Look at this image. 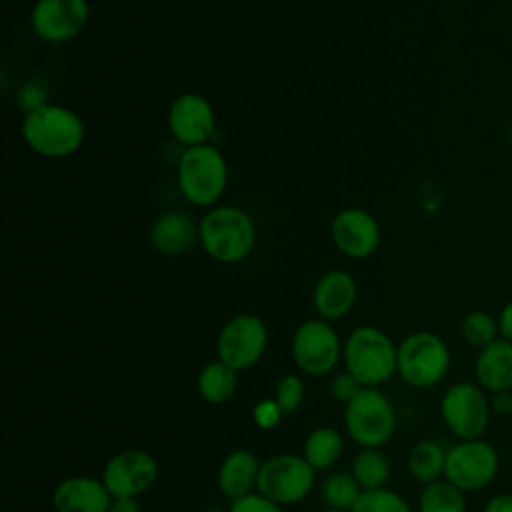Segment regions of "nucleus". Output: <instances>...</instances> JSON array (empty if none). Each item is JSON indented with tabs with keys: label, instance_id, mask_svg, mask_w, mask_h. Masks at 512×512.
Segmentation results:
<instances>
[{
	"label": "nucleus",
	"instance_id": "obj_39",
	"mask_svg": "<svg viewBox=\"0 0 512 512\" xmlns=\"http://www.w3.org/2000/svg\"><path fill=\"white\" fill-rule=\"evenodd\" d=\"M326 512H348V510H334V508H328Z\"/></svg>",
	"mask_w": 512,
	"mask_h": 512
},
{
	"label": "nucleus",
	"instance_id": "obj_37",
	"mask_svg": "<svg viewBox=\"0 0 512 512\" xmlns=\"http://www.w3.org/2000/svg\"><path fill=\"white\" fill-rule=\"evenodd\" d=\"M108 512H142L136 498H112Z\"/></svg>",
	"mask_w": 512,
	"mask_h": 512
},
{
	"label": "nucleus",
	"instance_id": "obj_2",
	"mask_svg": "<svg viewBox=\"0 0 512 512\" xmlns=\"http://www.w3.org/2000/svg\"><path fill=\"white\" fill-rule=\"evenodd\" d=\"M198 232L202 250L222 264L242 262L256 248V224L238 206L218 204L210 208L200 218Z\"/></svg>",
	"mask_w": 512,
	"mask_h": 512
},
{
	"label": "nucleus",
	"instance_id": "obj_24",
	"mask_svg": "<svg viewBox=\"0 0 512 512\" xmlns=\"http://www.w3.org/2000/svg\"><path fill=\"white\" fill-rule=\"evenodd\" d=\"M352 476L362 490L386 488L390 478V460L378 448H362L352 462Z\"/></svg>",
	"mask_w": 512,
	"mask_h": 512
},
{
	"label": "nucleus",
	"instance_id": "obj_13",
	"mask_svg": "<svg viewBox=\"0 0 512 512\" xmlns=\"http://www.w3.org/2000/svg\"><path fill=\"white\" fill-rule=\"evenodd\" d=\"M168 130L186 148L210 144L216 132V112L210 100L198 92L178 94L168 108Z\"/></svg>",
	"mask_w": 512,
	"mask_h": 512
},
{
	"label": "nucleus",
	"instance_id": "obj_27",
	"mask_svg": "<svg viewBox=\"0 0 512 512\" xmlns=\"http://www.w3.org/2000/svg\"><path fill=\"white\" fill-rule=\"evenodd\" d=\"M462 338L478 350L500 338L498 318L486 310H470L460 322Z\"/></svg>",
	"mask_w": 512,
	"mask_h": 512
},
{
	"label": "nucleus",
	"instance_id": "obj_5",
	"mask_svg": "<svg viewBox=\"0 0 512 512\" xmlns=\"http://www.w3.org/2000/svg\"><path fill=\"white\" fill-rule=\"evenodd\" d=\"M450 348L434 332L416 330L398 344V374L412 388H432L450 370Z\"/></svg>",
	"mask_w": 512,
	"mask_h": 512
},
{
	"label": "nucleus",
	"instance_id": "obj_10",
	"mask_svg": "<svg viewBox=\"0 0 512 512\" xmlns=\"http://www.w3.org/2000/svg\"><path fill=\"white\" fill-rule=\"evenodd\" d=\"M268 348V328L256 314H236L220 330L216 340L218 360L236 372L254 366Z\"/></svg>",
	"mask_w": 512,
	"mask_h": 512
},
{
	"label": "nucleus",
	"instance_id": "obj_6",
	"mask_svg": "<svg viewBox=\"0 0 512 512\" xmlns=\"http://www.w3.org/2000/svg\"><path fill=\"white\" fill-rule=\"evenodd\" d=\"M440 414L458 440L484 438L492 420L490 394L476 382H456L444 390Z\"/></svg>",
	"mask_w": 512,
	"mask_h": 512
},
{
	"label": "nucleus",
	"instance_id": "obj_7",
	"mask_svg": "<svg viewBox=\"0 0 512 512\" xmlns=\"http://www.w3.org/2000/svg\"><path fill=\"white\" fill-rule=\"evenodd\" d=\"M344 426L362 448L384 446L396 430V410L378 388H364L344 408Z\"/></svg>",
	"mask_w": 512,
	"mask_h": 512
},
{
	"label": "nucleus",
	"instance_id": "obj_31",
	"mask_svg": "<svg viewBox=\"0 0 512 512\" xmlns=\"http://www.w3.org/2000/svg\"><path fill=\"white\" fill-rule=\"evenodd\" d=\"M18 104L24 114L48 104V90L40 80H28L18 92Z\"/></svg>",
	"mask_w": 512,
	"mask_h": 512
},
{
	"label": "nucleus",
	"instance_id": "obj_9",
	"mask_svg": "<svg viewBox=\"0 0 512 512\" xmlns=\"http://www.w3.org/2000/svg\"><path fill=\"white\" fill-rule=\"evenodd\" d=\"M314 472L304 456L276 454L260 464L256 492L280 506L298 504L310 494Z\"/></svg>",
	"mask_w": 512,
	"mask_h": 512
},
{
	"label": "nucleus",
	"instance_id": "obj_33",
	"mask_svg": "<svg viewBox=\"0 0 512 512\" xmlns=\"http://www.w3.org/2000/svg\"><path fill=\"white\" fill-rule=\"evenodd\" d=\"M282 416H284V412L280 410V406L274 398H262L252 410V418H254L256 426L264 428V430L276 428L280 424Z\"/></svg>",
	"mask_w": 512,
	"mask_h": 512
},
{
	"label": "nucleus",
	"instance_id": "obj_20",
	"mask_svg": "<svg viewBox=\"0 0 512 512\" xmlns=\"http://www.w3.org/2000/svg\"><path fill=\"white\" fill-rule=\"evenodd\" d=\"M260 460L250 450L230 452L218 468V488L230 500L252 494L258 482Z\"/></svg>",
	"mask_w": 512,
	"mask_h": 512
},
{
	"label": "nucleus",
	"instance_id": "obj_23",
	"mask_svg": "<svg viewBox=\"0 0 512 512\" xmlns=\"http://www.w3.org/2000/svg\"><path fill=\"white\" fill-rule=\"evenodd\" d=\"M344 448L342 436L330 426L314 428L304 440V458L314 470H324L336 464Z\"/></svg>",
	"mask_w": 512,
	"mask_h": 512
},
{
	"label": "nucleus",
	"instance_id": "obj_19",
	"mask_svg": "<svg viewBox=\"0 0 512 512\" xmlns=\"http://www.w3.org/2000/svg\"><path fill=\"white\" fill-rule=\"evenodd\" d=\"M474 378L488 394L512 390V342L498 338L480 348L474 360Z\"/></svg>",
	"mask_w": 512,
	"mask_h": 512
},
{
	"label": "nucleus",
	"instance_id": "obj_14",
	"mask_svg": "<svg viewBox=\"0 0 512 512\" xmlns=\"http://www.w3.org/2000/svg\"><path fill=\"white\" fill-rule=\"evenodd\" d=\"M158 478V462L144 450H122L102 470V482L114 498H136Z\"/></svg>",
	"mask_w": 512,
	"mask_h": 512
},
{
	"label": "nucleus",
	"instance_id": "obj_26",
	"mask_svg": "<svg viewBox=\"0 0 512 512\" xmlns=\"http://www.w3.org/2000/svg\"><path fill=\"white\" fill-rule=\"evenodd\" d=\"M362 492V486L348 472H334L322 482V498L334 510L350 512Z\"/></svg>",
	"mask_w": 512,
	"mask_h": 512
},
{
	"label": "nucleus",
	"instance_id": "obj_16",
	"mask_svg": "<svg viewBox=\"0 0 512 512\" xmlns=\"http://www.w3.org/2000/svg\"><path fill=\"white\" fill-rule=\"evenodd\" d=\"M358 284L356 278L348 270H328L324 272L312 290V304L320 318L324 320H340L344 318L356 304Z\"/></svg>",
	"mask_w": 512,
	"mask_h": 512
},
{
	"label": "nucleus",
	"instance_id": "obj_8",
	"mask_svg": "<svg viewBox=\"0 0 512 512\" xmlns=\"http://www.w3.org/2000/svg\"><path fill=\"white\" fill-rule=\"evenodd\" d=\"M500 470V454L484 438L458 440L446 452L444 478L466 492L484 490L494 482Z\"/></svg>",
	"mask_w": 512,
	"mask_h": 512
},
{
	"label": "nucleus",
	"instance_id": "obj_15",
	"mask_svg": "<svg viewBox=\"0 0 512 512\" xmlns=\"http://www.w3.org/2000/svg\"><path fill=\"white\" fill-rule=\"evenodd\" d=\"M330 236L338 252L354 260L372 256L382 240L378 220L368 210L358 206L336 212L330 222Z\"/></svg>",
	"mask_w": 512,
	"mask_h": 512
},
{
	"label": "nucleus",
	"instance_id": "obj_1",
	"mask_svg": "<svg viewBox=\"0 0 512 512\" xmlns=\"http://www.w3.org/2000/svg\"><path fill=\"white\" fill-rule=\"evenodd\" d=\"M22 138L38 156L60 160L76 154L84 142L86 128L80 114L62 104H44L22 120Z\"/></svg>",
	"mask_w": 512,
	"mask_h": 512
},
{
	"label": "nucleus",
	"instance_id": "obj_25",
	"mask_svg": "<svg viewBox=\"0 0 512 512\" xmlns=\"http://www.w3.org/2000/svg\"><path fill=\"white\" fill-rule=\"evenodd\" d=\"M466 496L446 478L426 484L418 496V512H466Z\"/></svg>",
	"mask_w": 512,
	"mask_h": 512
},
{
	"label": "nucleus",
	"instance_id": "obj_3",
	"mask_svg": "<svg viewBox=\"0 0 512 512\" xmlns=\"http://www.w3.org/2000/svg\"><path fill=\"white\" fill-rule=\"evenodd\" d=\"M176 182L192 206L214 208L228 186V162L214 144L190 146L180 154Z\"/></svg>",
	"mask_w": 512,
	"mask_h": 512
},
{
	"label": "nucleus",
	"instance_id": "obj_22",
	"mask_svg": "<svg viewBox=\"0 0 512 512\" xmlns=\"http://www.w3.org/2000/svg\"><path fill=\"white\" fill-rule=\"evenodd\" d=\"M446 452L448 448L436 440L416 442L408 452V470L412 478L424 486L442 480L446 468Z\"/></svg>",
	"mask_w": 512,
	"mask_h": 512
},
{
	"label": "nucleus",
	"instance_id": "obj_40",
	"mask_svg": "<svg viewBox=\"0 0 512 512\" xmlns=\"http://www.w3.org/2000/svg\"><path fill=\"white\" fill-rule=\"evenodd\" d=\"M510 140H512V126H510Z\"/></svg>",
	"mask_w": 512,
	"mask_h": 512
},
{
	"label": "nucleus",
	"instance_id": "obj_21",
	"mask_svg": "<svg viewBox=\"0 0 512 512\" xmlns=\"http://www.w3.org/2000/svg\"><path fill=\"white\" fill-rule=\"evenodd\" d=\"M196 386L208 404H226L236 394L238 372L222 360H214L200 370Z\"/></svg>",
	"mask_w": 512,
	"mask_h": 512
},
{
	"label": "nucleus",
	"instance_id": "obj_32",
	"mask_svg": "<svg viewBox=\"0 0 512 512\" xmlns=\"http://www.w3.org/2000/svg\"><path fill=\"white\" fill-rule=\"evenodd\" d=\"M228 512H284V510L280 504L268 500L260 492H252V494L232 500Z\"/></svg>",
	"mask_w": 512,
	"mask_h": 512
},
{
	"label": "nucleus",
	"instance_id": "obj_38",
	"mask_svg": "<svg viewBox=\"0 0 512 512\" xmlns=\"http://www.w3.org/2000/svg\"><path fill=\"white\" fill-rule=\"evenodd\" d=\"M200 512H224V510H218V508H206V510H200Z\"/></svg>",
	"mask_w": 512,
	"mask_h": 512
},
{
	"label": "nucleus",
	"instance_id": "obj_12",
	"mask_svg": "<svg viewBox=\"0 0 512 512\" xmlns=\"http://www.w3.org/2000/svg\"><path fill=\"white\" fill-rule=\"evenodd\" d=\"M90 20L88 0H36L30 12L34 34L50 44L74 40Z\"/></svg>",
	"mask_w": 512,
	"mask_h": 512
},
{
	"label": "nucleus",
	"instance_id": "obj_18",
	"mask_svg": "<svg viewBox=\"0 0 512 512\" xmlns=\"http://www.w3.org/2000/svg\"><path fill=\"white\" fill-rule=\"evenodd\" d=\"M150 246L164 256L186 254L196 242H200L198 222L182 210H166L150 226Z\"/></svg>",
	"mask_w": 512,
	"mask_h": 512
},
{
	"label": "nucleus",
	"instance_id": "obj_34",
	"mask_svg": "<svg viewBox=\"0 0 512 512\" xmlns=\"http://www.w3.org/2000/svg\"><path fill=\"white\" fill-rule=\"evenodd\" d=\"M490 408H492V414L512 416V390L490 394Z\"/></svg>",
	"mask_w": 512,
	"mask_h": 512
},
{
	"label": "nucleus",
	"instance_id": "obj_11",
	"mask_svg": "<svg viewBox=\"0 0 512 512\" xmlns=\"http://www.w3.org/2000/svg\"><path fill=\"white\" fill-rule=\"evenodd\" d=\"M342 348L336 330L324 318L302 322L292 336L294 364L310 376L332 372L342 356Z\"/></svg>",
	"mask_w": 512,
	"mask_h": 512
},
{
	"label": "nucleus",
	"instance_id": "obj_4",
	"mask_svg": "<svg viewBox=\"0 0 512 512\" xmlns=\"http://www.w3.org/2000/svg\"><path fill=\"white\" fill-rule=\"evenodd\" d=\"M342 358L364 388H376L398 372V346L376 326L354 328L344 342Z\"/></svg>",
	"mask_w": 512,
	"mask_h": 512
},
{
	"label": "nucleus",
	"instance_id": "obj_36",
	"mask_svg": "<svg viewBox=\"0 0 512 512\" xmlns=\"http://www.w3.org/2000/svg\"><path fill=\"white\" fill-rule=\"evenodd\" d=\"M498 328H500V338L512 342V300H508L502 310L498 312Z\"/></svg>",
	"mask_w": 512,
	"mask_h": 512
},
{
	"label": "nucleus",
	"instance_id": "obj_28",
	"mask_svg": "<svg viewBox=\"0 0 512 512\" xmlns=\"http://www.w3.org/2000/svg\"><path fill=\"white\" fill-rule=\"evenodd\" d=\"M350 512H414L398 492L390 488L364 490Z\"/></svg>",
	"mask_w": 512,
	"mask_h": 512
},
{
	"label": "nucleus",
	"instance_id": "obj_30",
	"mask_svg": "<svg viewBox=\"0 0 512 512\" xmlns=\"http://www.w3.org/2000/svg\"><path fill=\"white\" fill-rule=\"evenodd\" d=\"M362 390H364V386H362L348 370L336 374V376L332 378V382H330V396H332L334 400L342 402L344 406H346L348 402H352Z\"/></svg>",
	"mask_w": 512,
	"mask_h": 512
},
{
	"label": "nucleus",
	"instance_id": "obj_29",
	"mask_svg": "<svg viewBox=\"0 0 512 512\" xmlns=\"http://www.w3.org/2000/svg\"><path fill=\"white\" fill-rule=\"evenodd\" d=\"M274 400L278 402V406L284 414H294L304 402V382H302V378L296 376V374L282 376L278 386H276Z\"/></svg>",
	"mask_w": 512,
	"mask_h": 512
},
{
	"label": "nucleus",
	"instance_id": "obj_17",
	"mask_svg": "<svg viewBox=\"0 0 512 512\" xmlns=\"http://www.w3.org/2000/svg\"><path fill=\"white\" fill-rule=\"evenodd\" d=\"M112 498L102 478L70 476L54 488L52 506L56 512H108Z\"/></svg>",
	"mask_w": 512,
	"mask_h": 512
},
{
	"label": "nucleus",
	"instance_id": "obj_35",
	"mask_svg": "<svg viewBox=\"0 0 512 512\" xmlns=\"http://www.w3.org/2000/svg\"><path fill=\"white\" fill-rule=\"evenodd\" d=\"M482 512H512V492H498L490 496Z\"/></svg>",
	"mask_w": 512,
	"mask_h": 512
}]
</instances>
